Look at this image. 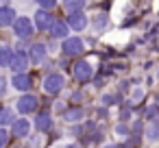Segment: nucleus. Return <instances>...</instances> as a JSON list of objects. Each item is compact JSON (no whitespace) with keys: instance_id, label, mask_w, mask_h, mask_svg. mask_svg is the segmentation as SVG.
Listing matches in <instances>:
<instances>
[{"instance_id":"f257e3e1","label":"nucleus","mask_w":159,"mask_h":148,"mask_svg":"<svg viewBox=\"0 0 159 148\" xmlns=\"http://www.w3.org/2000/svg\"><path fill=\"white\" fill-rule=\"evenodd\" d=\"M63 85H66V81L61 74H48L44 78V92L46 94H57V92H61Z\"/></svg>"},{"instance_id":"f03ea898","label":"nucleus","mask_w":159,"mask_h":148,"mask_svg":"<svg viewBox=\"0 0 159 148\" xmlns=\"http://www.w3.org/2000/svg\"><path fill=\"white\" fill-rule=\"evenodd\" d=\"M13 33H16L18 37H29V35H33V24H31V20H29V18H18V20L13 22Z\"/></svg>"},{"instance_id":"7ed1b4c3","label":"nucleus","mask_w":159,"mask_h":148,"mask_svg":"<svg viewBox=\"0 0 159 148\" xmlns=\"http://www.w3.org/2000/svg\"><path fill=\"white\" fill-rule=\"evenodd\" d=\"M61 50H63L66 55H70V57H72V55H81V52L85 50V44H83L79 37H68V39L63 42V48H61Z\"/></svg>"},{"instance_id":"20e7f679","label":"nucleus","mask_w":159,"mask_h":148,"mask_svg":"<svg viewBox=\"0 0 159 148\" xmlns=\"http://www.w3.org/2000/svg\"><path fill=\"white\" fill-rule=\"evenodd\" d=\"M37 98L33 96V94H26V96H22L20 100H18V111L20 113H33L35 109H37Z\"/></svg>"},{"instance_id":"39448f33","label":"nucleus","mask_w":159,"mask_h":148,"mask_svg":"<svg viewBox=\"0 0 159 148\" xmlns=\"http://www.w3.org/2000/svg\"><path fill=\"white\" fill-rule=\"evenodd\" d=\"M29 55H24V52H13V59H11V70L13 72H18V74H22L26 68H29Z\"/></svg>"},{"instance_id":"423d86ee","label":"nucleus","mask_w":159,"mask_h":148,"mask_svg":"<svg viewBox=\"0 0 159 148\" xmlns=\"http://www.w3.org/2000/svg\"><path fill=\"white\" fill-rule=\"evenodd\" d=\"M74 76H76V81H81V83L89 81V78H92V65H89L87 61H79V63L74 65Z\"/></svg>"},{"instance_id":"0eeeda50","label":"nucleus","mask_w":159,"mask_h":148,"mask_svg":"<svg viewBox=\"0 0 159 148\" xmlns=\"http://www.w3.org/2000/svg\"><path fill=\"white\" fill-rule=\"evenodd\" d=\"M35 24H37V29H39V31H48V29H52V24H55V22H52V18L48 16V11H44V9H42V11H37V13H35Z\"/></svg>"},{"instance_id":"6e6552de","label":"nucleus","mask_w":159,"mask_h":148,"mask_svg":"<svg viewBox=\"0 0 159 148\" xmlns=\"http://www.w3.org/2000/svg\"><path fill=\"white\" fill-rule=\"evenodd\" d=\"M44 57H46V46H44V44H33V46L29 48V59H31L33 63H42Z\"/></svg>"},{"instance_id":"1a4fd4ad","label":"nucleus","mask_w":159,"mask_h":148,"mask_svg":"<svg viewBox=\"0 0 159 148\" xmlns=\"http://www.w3.org/2000/svg\"><path fill=\"white\" fill-rule=\"evenodd\" d=\"M68 24L74 29V31H83L85 26H87V18L79 11V13H70V18H68Z\"/></svg>"},{"instance_id":"9d476101","label":"nucleus","mask_w":159,"mask_h":148,"mask_svg":"<svg viewBox=\"0 0 159 148\" xmlns=\"http://www.w3.org/2000/svg\"><path fill=\"white\" fill-rule=\"evenodd\" d=\"M16 22V11L11 7H0V26H9Z\"/></svg>"},{"instance_id":"9b49d317","label":"nucleus","mask_w":159,"mask_h":148,"mask_svg":"<svg viewBox=\"0 0 159 148\" xmlns=\"http://www.w3.org/2000/svg\"><path fill=\"white\" fill-rule=\"evenodd\" d=\"M11 83H13V87H16V89H20V92L31 89V76H29V74H16Z\"/></svg>"},{"instance_id":"f8f14e48","label":"nucleus","mask_w":159,"mask_h":148,"mask_svg":"<svg viewBox=\"0 0 159 148\" xmlns=\"http://www.w3.org/2000/svg\"><path fill=\"white\" fill-rule=\"evenodd\" d=\"M29 131H31L29 120H16L13 122V135L16 137H24V135H29Z\"/></svg>"},{"instance_id":"ddd939ff","label":"nucleus","mask_w":159,"mask_h":148,"mask_svg":"<svg viewBox=\"0 0 159 148\" xmlns=\"http://www.w3.org/2000/svg\"><path fill=\"white\" fill-rule=\"evenodd\" d=\"M35 124H37L39 131H50V128H52V120H50L48 113H39L37 120H35Z\"/></svg>"},{"instance_id":"4468645a","label":"nucleus","mask_w":159,"mask_h":148,"mask_svg":"<svg viewBox=\"0 0 159 148\" xmlns=\"http://www.w3.org/2000/svg\"><path fill=\"white\" fill-rule=\"evenodd\" d=\"M146 137H148L150 141L159 139V120H150V122H148V126H146Z\"/></svg>"},{"instance_id":"2eb2a0df","label":"nucleus","mask_w":159,"mask_h":148,"mask_svg":"<svg viewBox=\"0 0 159 148\" xmlns=\"http://www.w3.org/2000/svg\"><path fill=\"white\" fill-rule=\"evenodd\" d=\"M63 7H66L68 13H79V11L85 7V0H66Z\"/></svg>"},{"instance_id":"dca6fc26","label":"nucleus","mask_w":159,"mask_h":148,"mask_svg":"<svg viewBox=\"0 0 159 148\" xmlns=\"http://www.w3.org/2000/svg\"><path fill=\"white\" fill-rule=\"evenodd\" d=\"M83 115H85V111H83L81 107L66 111V120H68V122H79V120H83Z\"/></svg>"},{"instance_id":"f3484780","label":"nucleus","mask_w":159,"mask_h":148,"mask_svg":"<svg viewBox=\"0 0 159 148\" xmlns=\"http://www.w3.org/2000/svg\"><path fill=\"white\" fill-rule=\"evenodd\" d=\"M13 59V50L7 46H0V65H9Z\"/></svg>"},{"instance_id":"a211bd4d","label":"nucleus","mask_w":159,"mask_h":148,"mask_svg":"<svg viewBox=\"0 0 159 148\" xmlns=\"http://www.w3.org/2000/svg\"><path fill=\"white\" fill-rule=\"evenodd\" d=\"M50 33H52V37H66V33H68V26L63 24V22H55L52 24V29H50Z\"/></svg>"},{"instance_id":"6ab92c4d","label":"nucleus","mask_w":159,"mask_h":148,"mask_svg":"<svg viewBox=\"0 0 159 148\" xmlns=\"http://www.w3.org/2000/svg\"><path fill=\"white\" fill-rule=\"evenodd\" d=\"M16 118H13V111L11 109H0V124H13Z\"/></svg>"},{"instance_id":"aec40b11","label":"nucleus","mask_w":159,"mask_h":148,"mask_svg":"<svg viewBox=\"0 0 159 148\" xmlns=\"http://www.w3.org/2000/svg\"><path fill=\"white\" fill-rule=\"evenodd\" d=\"M37 2L42 5V9H44V11H48V9H52V7L57 5V0H37Z\"/></svg>"},{"instance_id":"412c9836","label":"nucleus","mask_w":159,"mask_h":148,"mask_svg":"<svg viewBox=\"0 0 159 148\" xmlns=\"http://www.w3.org/2000/svg\"><path fill=\"white\" fill-rule=\"evenodd\" d=\"M7 139H9V135H7V131H5V128H0V148H2V146L7 144Z\"/></svg>"},{"instance_id":"4be33fe9","label":"nucleus","mask_w":159,"mask_h":148,"mask_svg":"<svg viewBox=\"0 0 159 148\" xmlns=\"http://www.w3.org/2000/svg\"><path fill=\"white\" fill-rule=\"evenodd\" d=\"M155 115H157V107H148L146 109V118L148 120H155Z\"/></svg>"},{"instance_id":"5701e85b","label":"nucleus","mask_w":159,"mask_h":148,"mask_svg":"<svg viewBox=\"0 0 159 148\" xmlns=\"http://www.w3.org/2000/svg\"><path fill=\"white\" fill-rule=\"evenodd\" d=\"M105 22H107V16H105V13L96 16V26H105Z\"/></svg>"},{"instance_id":"b1692460","label":"nucleus","mask_w":159,"mask_h":148,"mask_svg":"<svg viewBox=\"0 0 159 148\" xmlns=\"http://www.w3.org/2000/svg\"><path fill=\"white\" fill-rule=\"evenodd\" d=\"M116 131H118V133H120V135H124V133H129V128H126V126H124V124H120V126H118V128H116Z\"/></svg>"},{"instance_id":"393cba45","label":"nucleus","mask_w":159,"mask_h":148,"mask_svg":"<svg viewBox=\"0 0 159 148\" xmlns=\"http://www.w3.org/2000/svg\"><path fill=\"white\" fill-rule=\"evenodd\" d=\"M105 105H113V96H105Z\"/></svg>"},{"instance_id":"a878e982","label":"nucleus","mask_w":159,"mask_h":148,"mask_svg":"<svg viewBox=\"0 0 159 148\" xmlns=\"http://www.w3.org/2000/svg\"><path fill=\"white\" fill-rule=\"evenodd\" d=\"M0 94H5V81L0 78Z\"/></svg>"},{"instance_id":"bb28decb","label":"nucleus","mask_w":159,"mask_h":148,"mask_svg":"<svg viewBox=\"0 0 159 148\" xmlns=\"http://www.w3.org/2000/svg\"><path fill=\"white\" fill-rule=\"evenodd\" d=\"M63 148H79L76 144H68V146H63Z\"/></svg>"},{"instance_id":"cd10ccee","label":"nucleus","mask_w":159,"mask_h":148,"mask_svg":"<svg viewBox=\"0 0 159 148\" xmlns=\"http://www.w3.org/2000/svg\"><path fill=\"white\" fill-rule=\"evenodd\" d=\"M105 148H120L118 144H109V146H105Z\"/></svg>"}]
</instances>
